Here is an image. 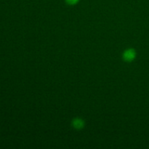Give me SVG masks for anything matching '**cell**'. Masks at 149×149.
<instances>
[{"label":"cell","mask_w":149,"mask_h":149,"mask_svg":"<svg viewBox=\"0 0 149 149\" xmlns=\"http://www.w3.org/2000/svg\"><path fill=\"white\" fill-rule=\"evenodd\" d=\"M135 52L134 49H129L125 50V52L123 54V58L126 61H132V60H134V58H135Z\"/></svg>","instance_id":"obj_1"},{"label":"cell","mask_w":149,"mask_h":149,"mask_svg":"<svg viewBox=\"0 0 149 149\" xmlns=\"http://www.w3.org/2000/svg\"><path fill=\"white\" fill-rule=\"evenodd\" d=\"M72 125H73V126H74V128L79 130V129H81V128L84 127V122L82 119H78V118H77V119H75L73 120Z\"/></svg>","instance_id":"obj_2"},{"label":"cell","mask_w":149,"mask_h":149,"mask_svg":"<svg viewBox=\"0 0 149 149\" xmlns=\"http://www.w3.org/2000/svg\"><path fill=\"white\" fill-rule=\"evenodd\" d=\"M79 0H66V2L69 4H74L77 3Z\"/></svg>","instance_id":"obj_3"}]
</instances>
